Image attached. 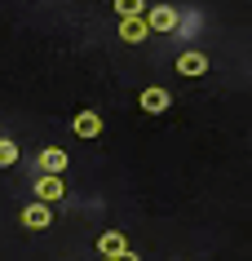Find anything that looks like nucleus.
Masks as SVG:
<instances>
[{"label": "nucleus", "instance_id": "nucleus-1", "mask_svg": "<svg viewBox=\"0 0 252 261\" xmlns=\"http://www.w3.org/2000/svg\"><path fill=\"white\" fill-rule=\"evenodd\" d=\"M67 195V181L62 177H53V173H40L36 177V204H58Z\"/></svg>", "mask_w": 252, "mask_h": 261}, {"label": "nucleus", "instance_id": "nucleus-2", "mask_svg": "<svg viewBox=\"0 0 252 261\" xmlns=\"http://www.w3.org/2000/svg\"><path fill=\"white\" fill-rule=\"evenodd\" d=\"M146 27L151 31H177V9L173 5H151L146 9Z\"/></svg>", "mask_w": 252, "mask_h": 261}, {"label": "nucleus", "instance_id": "nucleus-3", "mask_svg": "<svg viewBox=\"0 0 252 261\" xmlns=\"http://www.w3.org/2000/svg\"><path fill=\"white\" fill-rule=\"evenodd\" d=\"M67 151H62V146H44L40 151V160H36V168H40V173H53V177H62V173H67Z\"/></svg>", "mask_w": 252, "mask_h": 261}, {"label": "nucleus", "instance_id": "nucleus-4", "mask_svg": "<svg viewBox=\"0 0 252 261\" xmlns=\"http://www.w3.org/2000/svg\"><path fill=\"white\" fill-rule=\"evenodd\" d=\"M22 226H27V230H49V226H53V208L49 204H27L22 208Z\"/></svg>", "mask_w": 252, "mask_h": 261}, {"label": "nucleus", "instance_id": "nucleus-5", "mask_svg": "<svg viewBox=\"0 0 252 261\" xmlns=\"http://www.w3.org/2000/svg\"><path fill=\"white\" fill-rule=\"evenodd\" d=\"M71 133H75V138H98L102 133V115L98 111H80V115L71 120Z\"/></svg>", "mask_w": 252, "mask_h": 261}, {"label": "nucleus", "instance_id": "nucleus-6", "mask_svg": "<svg viewBox=\"0 0 252 261\" xmlns=\"http://www.w3.org/2000/svg\"><path fill=\"white\" fill-rule=\"evenodd\" d=\"M208 67H212V62H208V54H199V49H190V54H182V58H177V71H182V75H190V80H195V75H204Z\"/></svg>", "mask_w": 252, "mask_h": 261}, {"label": "nucleus", "instance_id": "nucleus-7", "mask_svg": "<svg viewBox=\"0 0 252 261\" xmlns=\"http://www.w3.org/2000/svg\"><path fill=\"white\" fill-rule=\"evenodd\" d=\"M168 89H159V84H151V89H142V111H151V115H159V111H168Z\"/></svg>", "mask_w": 252, "mask_h": 261}, {"label": "nucleus", "instance_id": "nucleus-8", "mask_svg": "<svg viewBox=\"0 0 252 261\" xmlns=\"http://www.w3.org/2000/svg\"><path fill=\"white\" fill-rule=\"evenodd\" d=\"M124 248H128V244H124V234H120V230H102V234H98V252H102L106 261H115Z\"/></svg>", "mask_w": 252, "mask_h": 261}, {"label": "nucleus", "instance_id": "nucleus-9", "mask_svg": "<svg viewBox=\"0 0 252 261\" xmlns=\"http://www.w3.org/2000/svg\"><path fill=\"white\" fill-rule=\"evenodd\" d=\"M146 36H151L146 18H124V22H120V40H128V44H142Z\"/></svg>", "mask_w": 252, "mask_h": 261}, {"label": "nucleus", "instance_id": "nucleus-10", "mask_svg": "<svg viewBox=\"0 0 252 261\" xmlns=\"http://www.w3.org/2000/svg\"><path fill=\"white\" fill-rule=\"evenodd\" d=\"M115 14H120V22L124 18H146V0H115Z\"/></svg>", "mask_w": 252, "mask_h": 261}, {"label": "nucleus", "instance_id": "nucleus-11", "mask_svg": "<svg viewBox=\"0 0 252 261\" xmlns=\"http://www.w3.org/2000/svg\"><path fill=\"white\" fill-rule=\"evenodd\" d=\"M14 164H18V142L0 138V168H14Z\"/></svg>", "mask_w": 252, "mask_h": 261}, {"label": "nucleus", "instance_id": "nucleus-12", "mask_svg": "<svg viewBox=\"0 0 252 261\" xmlns=\"http://www.w3.org/2000/svg\"><path fill=\"white\" fill-rule=\"evenodd\" d=\"M115 261H142V257H137V252H128V248H124V252H120V257H115Z\"/></svg>", "mask_w": 252, "mask_h": 261}, {"label": "nucleus", "instance_id": "nucleus-13", "mask_svg": "<svg viewBox=\"0 0 252 261\" xmlns=\"http://www.w3.org/2000/svg\"><path fill=\"white\" fill-rule=\"evenodd\" d=\"M102 261H106V257H102Z\"/></svg>", "mask_w": 252, "mask_h": 261}]
</instances>
